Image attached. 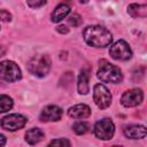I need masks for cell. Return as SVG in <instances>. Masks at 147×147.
<instances>
[{"instance_id":"1","label":"cell","mask_w":147,"mask_h":147,"mask_svg":"<svg viewBox=\"0 0 147 147\" xmlns=\"http://www.w3.org/2000/svg\"><path fill=\"white\" fill-rule=\"evenodd\" d=\"M83 38L86 41L87 45L96 47V48H103L111 44L113 36L110 31L101 25H88L83 31Z\"/></svg>"},{"instance_id":"2","label":"cell","mask_w":147,"mask_h":147,"mask_svg":"<svg viewBox=\"0 0 147 147\" xmlns=\"http://www.w3.org/2000/svg\"><path fill=\"white\" fill-rule=\"evenodd\" d=\"M96 77L101 82L113 83V84H117L123 80V75L121 69L105 59L99 61V69L96 71Z\"/></svg>"},{"instance_id":"3","label":"cell","mask_w":147,"mask_h":147,"mask_svg":"<svg viewBox=\"0 0 147 147\" xmlns=\"http://www.w3.org/2000/svg\"><path fill=\"white\" fill-rule=\"evenodd\" d=\"M51 64H52V61L49 56L45 54H40V55H36L32 59H30L26 68L30 71V74L37 77H44L49 72Z\"/></svg>"},{"instance_id":"4","label":"cell","mask_w":147,"mask_h":147,"mask_svg":"<svg viewBox=\"0 0 147 147\" xmlns=\"http://www.w3.org/2000/svg\"><path fill=\"white\" fill-rule=\"evenodd\" d=\"M21 77H22L21 69L15 62L9 60L0 62V80L13 83L20 80Z\"/></svg>"},{"instance_id":"5","label":"cell","mask_w":147,"mask_h":147,"mask_svg":"<svg viewBox=\"0 0 147 147\" xmlns=\"http://www.w3.org/2000/svg\"><path fill=\"white\" fill-rule=\"evenodd\" d=\"M93 131L96 138L102 140H109L115 133V125L109 118H102L94 124Z\"/></svg>"},{"instance_id":"6","label":"cell","mask_w":147,"mask_h":147,"mask_svg":"<svg viewBox=\"0 0 147 147\" xmlns=\"http://www.w3.org/2000/svg\"><path fill=\"white\" fill-rule=\"evenodd\" d=\"M93 100L100 109H106L111 103V93L105 85L96 84L93 88Z\"/></svg>"},{"instance_id":"7","label":"cell","mask_w":147,"mask_h":147,"mask_svg":"<svg viewBox=\"0 0 147 147\" xmlns=\"http://www.w3.org/2000/svg\"><path fill=\"white\" fill-rule=\"evenodd\" d=\"M109 54L113 59H115L117 61H126V60L131 59L132 51L125 40H117L115 44H113L110 46Z\"/></svg>"},{"instance_id":"8","label":"cell","mask_w":147,"mask_h":147,"mask_svg":"<svg viewBox=\"0 0 147 147\" xmlns=\"http://www.w3.org/2000/svg\"><path fill=\"white\" fill-rule=\"evenodd\" d=\"M26 122H28V119L23 115L10 114V115L5 116L0 121V125H1L2 129L7 130V131H16V130L23 129L25 126Z\"/></svg>"},{"instance_id":"9","label":"cell","mask_w":147,"mask_h":147,"mask_svg":"<svg viewBox=\"0 0 147 147\" xmlns=\"http://www.w3.org/2000/svg\"><path fill=\"white\" fill-rule=\"evenodd\" d=\"M142 100H144L142 90L132 88V90H129L123 93V95L121 98V103L126 108H131V107H136V106L140 105L142 102Z\"/></svg>"},{"instance_id":"10","label":"cell","mask_w":147,"mask_h":147,"mask_svg":"<svg viewBox=\"0 0 147 147\" xmlns=\"http://www.w3.org/2000/svg\"><path fill=\"white\" fill-rule=\"evenodd\" d=\"M63 110L55 105H51L47 106L42 109L41 114H40V121L42 122H55L59 121L62 117Z\"/></svg>"},{"instance_id":"11","label":"cell","mask_w":147,"mask_h":147,"mask_svg":"<svg viewBox=\"0 0 147 147\" xmlns=\"http://www.w3.org/2000/svg\"><path fill=\"white\" fill-rule=\"evenodd\" d=\"M90 115H91V108L84 103L75 105L74 107H70L68 110V116L74 118V119L87 118Z\"/></svg>"},{"instance_id":"12","label":"cell","mask_w":147,"mask_h":147,"mask_svg":"<svg viewBox=\"0 0 147 147\" xmlns=\"http://www.w3.org/2000/svg\"><path fill=\"white\" fill-rule=\"evenodd\" d=\"M123 132L129 139H142L146 137L147 130L144 125H129L124 127Z\"/></svg>"},{"instance_id":"13","label":"cell","mask_w":147,"mask_h":147,"mask_svg":"<svg viewBox=\"0 0 147 147\" xmlns=\"http://www.w3.org/2000/svg\"><path fill=\"white\" fill-rule=\"evenodd\" d=\"M88 79H90V69L88 68L82 69L79 76H78V83H77V90H78L79 94L88 93V91H90Z\"/></svg>"},{"instance_id":"14","label":"cell","mask_w":147,"mask_h":147,"mask_svg":"<svg viewBox=\"0 0 147 147\" xmlns=\"http://www.w3.org/2000/svg\"><path fill=\"white\" fill-rule=\"evenodd\" d=\"M69 13H70V7L67 3H60L53 10V13L51 15V20H52V22L57 23V22L62 21L64 17H67Z\"/></svg>"},{"instance_id":"15","label":"cell","mask_w":147,"mask_h":147,"mask_svg":"<svg viewBox=\"0 0 147 147\" xmlns=\"http://www.w3.org/2000/svg\"><path fill=\"white\" fill-rule=\"evenodd\" d=\"M127 13L134 17V18H139V17H146L147 16V5L142 3H131L127 7Z\"/></svg>"},{"instance_id":"16","label":"cell","mask_w":147,"mask_h":147,"mask_svg":"<svg viewBox=\"0 0 147 147\" xmlns=\"http://www.w3.org/2000/svg\"><path fill=\"white\" fill-rule=\"evenodd\" d=\"M44 138V133L38 127H32L30 130H28V132L25 133V140L28 144L30 145H36L39 141H41Z\"/></svg>"},{"instance_id":"17","label":"cell","mask_w":147,"mask_h":147,"mask_svg":"<svg viewBox=\"0 0 147 147\" xmlns=\"http://www.w3.org/2000/svg\"><path fill=\"white\" fill-rule=\"evenodd\" d=\"M13 105H14V101L9 95H6V94L0 95V113L10 110L13 108Z\"/></svg>"},{"instance_id":"18","label":"cell","mask_w":147,"mask_h":147,"mask_svg":"<svg viewBox=\"0 0 147 147\" xmlns=\"http://www.w3.org/2000/svg\"><path fill=\"white\" fill-rule=\"evenodd\" d=\"M90 129V125L87 122L85 121H78L72 125V130L77 133V134H85Z\"/></svg>"},{"instance_id":"19","label":"cell","mask_w":147,"mask_h":147,"mask_svg":"<svg viewBox=\"0 0 147 147\" xmlns=\"http://www.w3.org/2000/svg\"><path fill=\"white\" fill-rule=\"evenodd\" d=\"M48 147H70V142L65 138H60V139H54L49 142Z\"/></svg>"},{"instance_id":"20","label":"cell","mask_w":147,"mask_h":147,"mask_svg":"<svg viewBox=\"0 0 147 147\" xmlns=\"http://www.w3.org/2000/svg\"><path fill=\"white\" fill-rule=\"evenodd\" d=\"M68 23H69L70 25H72V26H78V25L82 23V17H80V15H78V14H72L71 16H69Z\"/></svg>"},{"instance_id":"21","label":"cell","mask_w":147,"mask_h":147,"mask_svg":"<svg viewBox=\"0 0 147 147\" xmlns=\"http://www.w3.org/2000/svg\"><path fill=\"white\" fill-rule=\"evenodd\" d=\"M0 21L10 22L11 21V14L6 9H0Z\"/></svg>"},{"instance_id":"22","label":"cell","mask_w":147,"mask_h":147,"mask_svg":"<svg viewBox=\"0 0 147 147\" xmlns=\"http://www.w3.org/2000/svg\"><path fill=\"white\" fill-rule=\"evenodd\" d=\"M26 5L30 6L31 8H39V7L45 6L46 1H33V0H30V1H26Z\"/></svg>"},{"instance_id":"23","label":"cell","mask_w":147,"mask_h":147,"mask_svg":"<svg viewBox=\"0 0 147 147\" xmlns=\"http://www.w3.org/2000/svg\"><path fill=\"white\" fill-rule=\"evenodd\" d=\"M56 30H57V32H60V33H62V34L69 32V29H68L67 26H64V25H60V26H57Z\"/></svg>"},{"instance_id":"24","label":"cell","mask_w":147,"mask_h":147,"mask_svg":"<svg viewBox=\"0 0 147 147\" xmlns=\"http://www.w3.org/2000/svg\"><path fill=\"white\" fill-rule=\"evenodd\" d=\"M6 141H7L6 137H5L3 134H1V133H0V147H3V146L6 145Z\"/></svg>"},{"instance_id":"25","label":"cell","mask_w":147,"mask_h":147,"mask_svg":"<svg viewBox=\"0 0 147 147\" xmlns=\"http://www.w3.org/2000/svg\"><path fill=\"white\" fill-rule=\"evenodd\" d=\"M5 53H6V48H5V47H2V46H0V57H1V56H3V55H5Z\"/></svg>"},{"instance_id":"26","label":"cell","mask_w":147,"mask_h":147,"mask_svg":"<svg viewBox=\"0 0 147 147\" xmlns=\"http://www.w3.org/2000/svg\"><path fill=\"white\" fill-rule=\"evenodd\" d=\"M111 147H122V146H111Z\"/></svg>"}]
</instances>
